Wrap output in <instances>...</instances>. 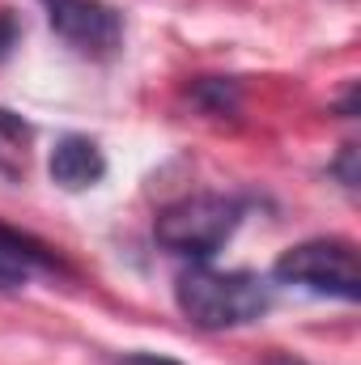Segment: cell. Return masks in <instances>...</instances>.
<instances>
[{"label": "cell", "instance_id": "7c38bea8", "mask_svg": "<svg viewBox=\"0 0 361 365\" xmlns=\"http://www.w3.org/2000/svg\"><path fill=\"white\" fill-rule=\"evenodd\" d=\"M336 110H340V119H353V115H357V86H349V93L340 98Z\"/></svg>", "mask_w": 361, "mask_h": 365}, {"label": "cell", "instance_id": "7a4b0ae2", "mask_svg": "<svg viewBox=\"0 0 361 365\" xmlns=\"http://www.w3.org/2000/svg\"><path fill=\"white\" fill-rule=\"evenodd\" d=\"M243 200L230 195H183L153 221V238L183 259H213L238 230Z\"/></svg>", "mask_w": 361, "mask_h": 365}, {"label": "cell", "instance_id": "30bf717a", "mask_svg": "<svg viewBox=\"0 0 361 365\" xmlns=\"http://www.w3.org/2000/svg\"><path fill=\"white\" fill-rule=\"evenodd\" d=\"M17 38H21V26H17V17H13L9 9H0V60H9V51L17 47Z\"/></svg>", "mask_w": 361, "mask_h": 365}, {"label": "cell", "instance_id": "52a82bcc", "mask_svg": "<svg viewBox=\"0 0 361 365\" xmlns=\"http://www.w3.org/2000/svg\"><path fill=\"white\" fill-rule=\"evenodd\" d=\"M191 102L204 115H234L238 110V81H230V77H200L191 86Z\"/></svg>", "mask_w": 361, "mask_h": 365}, {"label": "cell", "instance_id": "3957f363", "mask_svg": "<svg viewBox=\"0 0 361 365\" xmlns=\"http://www.w3.org/2000/svg\"><path fill=\"white\" fill-rule=\"evenodd\" d=\"M272 276L280 284L306 289L315 297H340V302H357L361 297V268H357V251L345 238H310L289 247Z\"/></svg>", "mask_w": 361, "mask_h": 365}, {"label": "cell", "instance_id": "5b68a950", "mask_svg": "<svg viewBox=\"0 0 361 365\" xmlns=\"http://www.w3.org/2000/svg\"><path fill=\"white\" fill-rule=\"evenodd\" d=\"M47 175L64 191H86L93 182H102L106 158L90 136H64V140H56V149L47 158Z\"/></svg>", "mask_w": 361, "mask_h": 365}, {"label": "cell", "instance_id": "277c9868", "mask_svg": "<svg viewBox=\"0 0 361 365\" xmlns=\"http://www.w3.org/2000/svg\"><path fill=\"white\" fill-rule=\"evenodd\" d=\"M51 30L90 60H111L123 47V13L106 0H47Z\"/></svg>", "mask_w": 361, "mask_h": 365}, {"label": "cell", "instance_id": "6da1fadb", "mask_svg": "<svg viewBox=\"0 0 361 365\" xmlns=\"http://www.w3.org/2000/svg\"><path fill=\"white\" fill-rule=\"evenodd\" d=\"M175 302L200 331H230L264 319L272 306V289L255 272H217V268H187L175 280Z\"/></svg>", "mask_w": 361, "mask_h": 365}, {"label": "cell", "instance_id": "9c48e42d", "mask_svg": "<svg viewBox=\"0 0 361 365\" xmlns=\"http://www.w3.org/2000/svg\"><path fill=\"white\" fill-rule=\"evenodd\" d=\"M332 175L345 182L349 191L357 187V145H345V149H340V158L332 162Z\"/></svg>", "mask_w": 361, "mask_h": 365}, {"label": "cell", "instance_id": "8992f818", "mask_svg": "<svg viewBox=\"0 0 361 365\" xmlns=\"http://www.w3.org/2000/svg\"><path fill=\"white\" fill-rule=\"evenodd\" d=\"M51 264L56 259L39 242H30L26 234H13V230L0 225V293L26 289L34 268H51Z\"/></svg>", "mask_w": 361, "mask_h": 365}, {"label": "cell", "instance_id": "8fae6325", "mask_svg": "<svg viewBox=\"0 0 361 365\" xmlns=\"http://www.w3.org/2000/svg\"><path fill=\"white\" fill-rule=\"evenodd\" d=\"M119 365H179L175 357H158V353H128L119 357Z\"/></svg>", "mask_w": 361, "mask_h": 365}, {"label": "cell", "instance_id": "ba28073f", "mask_svg": "<svg viewBox=\"0 0 361 365\" xmlns=\"http://www.w3.org/2000/svg\"><path fill=\"white\" fill-rule=\"evenodd\" d=\"M26 145H30V123L13 110L0 106V153L9 158H26Z\"/></svg>", "mask_w": 361, "mask_h": 365}, {"label": "cell", "instance_id": "4fadbf2b", "mask_svg": "<svg viewBox=\"0 0 361 365\" xmlns=\"http://www.w3.org/2000/svg\"><path fill=\"white\" fill-rule=\"evenodd\" d=\"M268 365H306V361H293V357H272Z\"/></svg>", "mask_w": 361, "mask_h": 365}]
</instances>
